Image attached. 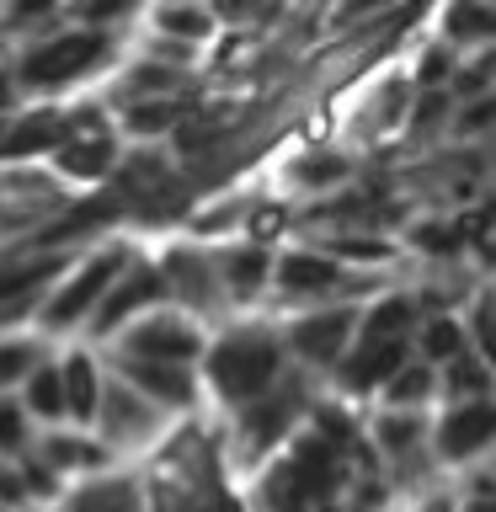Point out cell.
<instances>
[{
    "label": "cell",
    "mask_w": 496,
    "mask_h": 512,
    "mask_svg": "<svg viewBox=\"0 0 496 512\" xmlns=\"http://www.w3.org/2000/svg\"><path fill=\"white\" fill-rule=\"evenodd\" d=\"M459 352H475L470 347V336H464V320L459 315H427V320H416V363L432 368L438 374L443 363H454Z\"/></svg>",
    "instance_id": "cell-21"
},
{
    "label": "cell",
    "mask_w": 496,
    "mask_h": 512,
    "mask_svg": "<svg viewBox=\"0 0 496 512\" xmlns=\"http://www.w3.org/2000/svg\"><path fill=\"white\" fill-rule=\"evenodd\" d=\"M214 32H219V11H208V6H155L150 11V38L203 48Z\"/></svg>",
    "instance_id": "cell-23"
},
{
    "label": "cell",
    "mask_w": 496,
    "mask_h": 512,
    "mask_svg": "<svg viewBox=\"0 0 496 512\" xmlns=\"http://www.w3.org/2000/svg\"><path fill=\"white\" fill-rule=\"evenodd\" d=\"M299 411H304V390L294 379H278L267 395H256V400H246L240 406V416H235V443L246 448V454L256 459V454H272L288 432H294V422H299Z\"/></svg>",
    "instance_id": "cell-7"
},
{
    "label": "cell",
    "mask_w": 496,
    "mask_h": 512,
    "mask_svg": "<svg viewBox=\"0 0 496 512\" xmlns=\"http://www.w3.org/2000/svg\"><path fill=\"white\" fill-rule=\"evenodd\" d=\"M352 331H358V310L336 299V304H320V310L294 315L278 342H283V352H294V358L310 363V368H336L352 347Z\"/></svg>",
    "instance_id": "cell-5"
},
{
    "label": "cell",
    "mask_w": 496,
    "mask_h": 512,
    "mask_svg": "<svg viewBox=\"0 0 496 512\" xmlns=\"http://www.w3.org/2000/svg\"><path fill=\"white\" fill-rule=\"evenodd\" d=\"M240 224H246V246H272V240H278L283 230H288V208L283 203H256V208H246V214H240Z\"/></svg>",
    "instance_id": "cell-33"
},
{
    "label": "cell",
    "mask_w": 496,
    "mask_h": 512,
    "mask_svg": "<svg viewBox=\"0 0 496 512\" xmlns=\"http://www.w3.org/2000/svg\"><path fill=\"white\" fill-rule=\"evenodd\" d=\"M208 336L192 315L171 310V304H160V310L128 320L118 331V358H139V363H166V368H192L203 358Z\"/></svg>",
    "instance_id": "cell-4"
},
{
    "label": "cell",
    "mask_w": 496,
    "mask_h": 512,
    "mask_svg": "<svg viewBox=\"0 0 496 512\" xmlns=\"http://www.w3.org/2000/svg\"><path fill=\"white\" fill-rule=\"evenodd\" d=\"M38 363H43L38 342H27V336H6V342H0V395L16 390V384H22Z\"/></svg>",
    "instance_id": "cell-31"
},
{
    "label": "cell",
    "mask_w": 496,
    "mask_h": 512,
    "mask_svg": "<svg viewBox=\"0 0 496 512\" xmlns=\"http://www.w3.org/2000/svg\"><path fill=\"white\" fill-rule=\"evenodd\" d=\"M64 512H144V496L128 475H91L64 496Z\"/></svg>",
    "instance_id": "cell-20"
},
{
    "label": "cell",
    "mask_w": 496,
    "mask_h": 512,
    "mask_svg": "<svg viewBox=\"0 0 496 512\" xmlns=\"http://www.w3.org/2000/svg\"><path fill=\"white\" fill-rule=\"evenodd\" d=\"M272 288L288 304H304V299H326L336 288H347V272L331 256H320L315 246H299V251L272 256Z\"/></svg>",
    "instance_id": "cell-12"
},
{
    "label": "cell",
    "mask_w": 496,
    "mask_h": 512,
    "mask_svg": "<svg viewBox=\"0 0 496 512\" xmlns=\"http://www.w3.org/2000/svg\"><path fill=\"white\" fill-rule=\"evenodd\" d=\"M64 139H70V112H59V107H38V112H27V118L6 123L0 155H11V160H22V155H43V150L54 155Z\"/></svg>",
    "instance_id": "cell-18"
},
{
    "label": "cell",
    "mask_w": 496,
    "mask_h": 512,
    "mask_svg": "<svg viewBox=\"0 0 496 512\" xmlns=\"http://www.w3.org/2000/svg\"><path fill=\"white\" fill-rule=\"evenodd\" d=\"M160 304H166V283H160V272H155L150 262H139V256H134V267H128L123 278L102 294V304L91 310L86 326H91L96 336H107V331H123L128 320L160 310Z\"/></svg>",
    "instance_id": "cell-9"
},
{
    "label": "cell",
    "mask_w": 496,
    "mask_h": 512,
    "mask_svg": "<svg viewBox=\"0 0 496 512\" xmlns=\"http://www.w3.org/2000/svg\"><path fill=\"white\" fill-rule=\"evenodd\" d=\"M288 187H299V192H336V187H347L352 182V155L342 150H304L288 160Z\"/></svg>",
    "instance_id": "cell-22"
},
{
    "label": "cell",
    "mask_w": 496,
    "mask_h": 512,
    "mask_svg": "<svg viewBox=\"0 0 496 512\" xmlns=\"http://www.w3.org/2000/svg\"><path fill=\"white\" fill-rule=\"evenodd\" d=\"M38 464L59 480V475H91V470H107L112 454L91 438V432H59V427H54V432H43V438H38Z\"/></svg>",
    "instance_id": "cell-16"
},
{
    "label": "cell",
    "mask_w": 496,
    "mask_h": 512,
    "mask_svg": "<svg viewBox=\"0 0 496 512\" xmlns=\"http://www.w3.org/2000/svg\"><path fill=\"white\" fill-rule=\"evenodd\" d=\"M54 368H59V390H64V416H70V422H80V427H91L107 374L96 368V358H91L86 347H70Z\"/></svg>",
    "instance_id": "cell-15"
},
{
    "label": "cell",
    "mask_w": 496,
    "mask_h": 512,
    "mask_svg": "<svg viewBox=\"0 0 496 512\" xmlns=\"http://www.w3.org/2000/svg\"><path fill=\"white\" fill-rule=\"evenodd\" d=\"M443 38L438 43H448L459 54V48H475V43H491V32H496V11L491 6H470V0H459V6H448L443 16Z\"/></svg>",
    "instance_id": "cell-27"
},
{
    "label": "cell",
    "mask_w": 496,
    "mask_h": 512,
    "mask_svg": "<svg viewBox=\"0 0 496 512\" xmlns=\"http://www.w3.org/2000/svg\"><path fill=\"white\" fill-rule=\"evenodd\" d=\"M432 395H438V374H432V368H422V363H406V368H400V374L379 390L384 411H422Z\"/></svg>",
    "instance_id": "cell-29"
},
{
    "label": "cell",
    "mask_w": 496,
    "mask_h": 512,
    "mask_svg": "<svg viewBox=\"0 0 496 512\" xmlns=\"http://www.w3.org/2000/svg\"><path fill=\"white\" fill-rule=\"evenodd\" d=\"M406 363H411V342H352L347 358L336 363V384H342V395H368V390H384Z\"/></svg>",
    "instance_id": "cell-13"
},
{
    "label": "cell",
    "mask_w": 496,
    "mask_h": 512,
    "mask_svg": "<svg viewBox=\"0 0 496 512\" xmlns=\"http://www.w3.org/2000/svg\"><path fill=\"white\" fill-rule=\"evenodd\" d=\"M128 267H134V251H128V246H96L91 256H80V262L54 283V294L43 299V310H38L43 331H75V326H86L91 310L102 304V294L123 278Z\"/></svg>",
    "instance_id": "cell-3"
},
{
    "label": "cell",
    "mask_w": 496,
    "mask_h": 512,
    "mask_svg": "<svg viewBox=\"0 0 496 512\" xmlns=\"http://www.w3.org/2000/svg\"><path fill=\"white\" fill-rule=\"evenodd\" d=\"M118 166V134L96 118V112H70V139L54 150V176L59 182H102Z\"/></svg>",
    "instance_id": "cell-6"
},
{
    "label": "cell",
    "mask_w": 496,
    "mask_h": 512,
    "mask_svg": "<svg viewBox=\"0 0 496 512\" xmlns=\"http://www.w3.org/2000/svg\"><path fill=\"white\" fill-rule=\"evenodd\" d=\"M214 272H219V294L224 299H230V304H251L272 283V251H262V246H230L224 256H214Z\"/></svg>",
    "instance_id": "cell-17"
},
{
    "label": "cell",
    "mask_w": 496,
    "mask_h": 512,
    "mask_svg": "<svg viewBox=\"0 0 496 512\" xmlns=\"http://www.w3.org/2000/svg\"><path fill=\"white\" fill-rule=\"evenodd\" d=\"M283 342L278 331L267 326H240V331H224L219 342L203 347V374L214 384L219 400H230V406H246V400L267 395L272 384L283 379Z\"/></svg>",
    "instance_id": "cell-1"
},
{
    "label": "cell",
    "mask_w": 496,
    "mask_h": 512,
    "mask_svg": "<svg viewBox=\"0 0 496 512\" xmlns=\"http://www.w3.org/2000/svg\"><path fill=\"white\" fill-rule=\"evenodd\" d=\"M107 32L102 27H64L54 38H38L16 59V91H38V96H54L64 86H75L80 75H91L96 64L107 59Z\"/></svg>",
    "instance_id": "cell-2"
},
{
    "label": "cell",
    "mask_w": 496,
    "mask_h": 512,
    "mask_svg": "<svg viewBox=\"0 0 496 512\" xmlns=\"http://www.w3.org/2000/svg\"><path fill=\"white\" fill-rule=\"evenodd\" d=\"M16 390H22V400H16V406H22V416L27 422H64V390H59V368L54 363H38L32 368V374L16 384Z\"/></svg>",
    "instance_id": "cell-25"
},
{
    "label": "cell",
    "mask_w": 496,
    "mask_h": 512,
    "mask_svg": "<svg viewBox=\"0 0 496 512\" xmlns=\"http://www.w3.org/2000/svg\"><path fill=\"white\" fill-rule=\"evenodd\" d=\"M27 443H32V427H27L22 406L11 395H0V454H22Z\"/></svg>",
    "instance_id": "cell-34"
},
{
    "label": "cell",
    "mask_w": 496,
    "mask_h": 512,
    "mask_svg": "<svg viewBox=\"0 0 496 512\" xmlns=\"http://www.w3.org/2000/svg\"><path fill=\"white\" fill-rule=\"evenodd\" d=\"M139 400H150L155 411H187L198 400V379L192 368H166V363H139V358H118V374Z\"/></svg>",
    "instance_id": "cell-14"
},
{
    "label": "cell",
    "mask_w": 496,
    "mask_h": 512,
    "mask_svg": "<svg viewBox=\"0 0 496 512\" xmlns=\"http://www.w3.org/2000/svg\"><path fill=\"white\" fill-rule=\"evenodd\" d=\"M438 390L454 400V406H464V400H486V390H491V358H480V352H459L454 363H443Z\"/></svg>",
    "instance_id": "cell-26"
},
{
    "label": "cell",
    "mask_w": 496,
    "mask_h": 512,
    "mask_svg": "<svg viewBox=\"0 0 496 512\" xmlns=\"http://www.w3.org/2000/svg\"><path fill=\"white\" fill-rule=\"evenodd\" d=\"M160 283H166V299H182L187 310H219V272H214V256L208 251H192V246H166L160 256Z\"/></svg>",
    "instance_id": "cell-11"
},
{
    "label": "cell",
    "mask_w": 496,
    "mask_h": 512,
    "mask_svg": "<svg viewBox=\"0 0 496 512\" xmlns=\"http://www.w3.org/2000/svg\"><path fill=\"white\" fill-rule=\"evenodd\" d=\"M11 107H16V80L0 70V112H11Z\"/></svg>",
    "instance_id": "cell-36"
},
{
    "label": "cell",
    "mask_w": 496,
    "mask_h": 512,
    "mask_svg": "<svg viewBox=\"0 0 496 512\" xmlns=\"http://www.w3.org/2000/svg\"><path fill=\"white\" fill-rule=\"evenodd\" d=\"M320 256H331L336 267H390L395 262V246L390 240H379V235H352V230H342V235H331L326 246H320Z\"/></svg>",
    "instance_id": "cell-30"
},
{
    "label": "cell",
    "mask_w": 496,
    "mask_h": 512,
    "mask_svg": "<svg viewBox=\"0 0 496 512\" xmlns=\"http://www.w3.org/2000/svg\"><path fill=\"white\" fill-rule=\"evenodd\" d=\"M422 443H427L422 411H384L374 422V448H379V454H390V459H411Z\"/></svg>",
    "instance_id": "cell-28"
},
{
    "label": "cell",
    "mask_w": 496,
    "mask_h": 512,
    "mask_svg": "<svg viewBox=\"0 0 496 512\" xmlns=\"http://www.w3.org/2000/svg\"><path fill=\"white\" fill-rule=\"evenodd\" d=\"M411 246L427 251V256H459L464 251V230H459V219H427V224L411 230Z\"/></svg>",
    "instance_id": "cell-32"
},
{
    "label": "cell",
    "mask_w": 496,
    "mask_h": 512,
    "mask_svg": "<svg viewBox=\"0 0 496 512\" xmlns=\"http://www.w3.org/2000/svg\"><path fill=\"white\" fill-rule=\"evenodd\" d=\"M91 427H102L96 443H102L107 454L112 448H144V443H155V432H160V411L150 400H139L123 379H102V400H96Z\"/></svg>",
    "instance_id": "cell-8"
},
{
    "label": "cell",
    "mask_w": 496,
    "mask_h": 512,
    "mask_svg": "<svg viewBox=\"0 0 496 512\" xmlns=\"http://www.w3.org/2000/svg\"><path fill=\"white\" fill-rule=\"evenodd\" d=\"M411 331H416V299L411 294H379L358 315L352 342H411Z\"/></svg>",
    "instance_id": "cell-19"
},
{
    "label": "cell",
    "mask_w": 496,
    "mask_h": 512,
    "mask_svg": "<svg viewBox=\"0 0 496 512\" xmlns=\"http://www.w3.org/2000/svg\"><path fill=\"white\" fill-rule=\"evenodd\" d=\"M491 112H496V96H475V102H459L454 107L448 128H454V139H475V134H486Z\"/></svg>",
    "instance_id": "cell-35"
},
{
    "label": "cell",
    "mask_w": 496,
    "mask_h": 512,
    "mask_svg": "<svg viewBox=\"0 0 496 512\" xmlns=\"http://www.w3.org/2000/svg\"><path fill=\"white\" fill-rule=\"evenodd\" d=\"M118 118H123V134H134V139L176 134L187 118V96H139V102L118 107Z\"/></svg>",
    "instance_id": "cell-24"
},
{
    "label": "cell",
    "mask_w": 496,
    "mask_h": 512,
    "mask_svg": "<svg viewBox=\"0 0 496 512\" xmlns=\"http://www.w3.org/2000/svg\"><path fill=\"white\" fill-rule=\"evenodd\" d=\"M432 448H438L443 464H464L480 459L496 438V406L491 400H464V406H448V416L438 427H427Z\"/></svg>",
    "instance_id": "cell-10"
}]
</instances>
